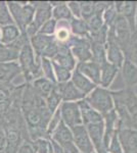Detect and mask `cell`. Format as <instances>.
<instances>
[{
  "mask_svg": "<svg viewBox=\"0 0 137 153\" xmlns=\"http://www.w3.org/2000/svg\"><path fill=\"white\" fill-rule=\"evenodd\" d=\"M19 86H14L13 84L0 85V118L5 114V112L10 107L14 95Z\"/></svg>",
  "mask_w": 137,
  "mask_h": 153,
  "instance_id": "obj_19",
  "label": "cell"
},
{
  "mask_svg": "<svg viewBox=\"0 0 137 153\" xmlns=\"http://www.w3.org/2000/svg\"><path fill=\"white\" fill-rule=\"evenodd\" d=\"M68 29L69 28H67V27H59L58 28V31L56 32V35L54 36L57 43H67L68 42L70 37H71Z\"/></svg>",
  "mask_w": 137,
  "mask_h": 153,
  "instance_id": "obj_40",
  "label": "cell"
},
{
  "mask_svg": "<svg viewBox=\"0 0 137 153\" xmlns=\"http://www.w3.org/2000/svg\"><path fill=\"white\" fill-rule=\"evenodd\" d=\"M111 95L113 99L119 100L123 103L130 115L137 111V95L133 89L127 87L120 91H112Z\"/></svg>",
  "mask_w": 137,
  "mask_h": 153,
  "instance_id": "obj_13",
  "label": "cell"
},
{
  "mask_svg": "<svg viewBox=\"0 0 137 153\" xmlns=\"http://www.w3.org/2000/svg\"><path fill=\"white\" fill-rule=\"evenodd\" d=\"M59 110L61 120L70 129H73L76 126L83 125L80 109L77 102H61Z\"/></svg>",
  "mask_w": 137,
  "mask_h": 153,
  "instance_id": "obj_9",
  "label": "cell"
},
{
  "mask_svg": "<svg viewBox=\"0 0 137 153\" xmlns=\"http://www.w3.org/2000/svg\"><path fill=\"white\" fill-rule=\"evenodd\" d=\"M19 50L11 45V44L0 43V63L11 62L19 59Z\"/></svg>",
  "mask_w": 137,
  "mask_h": 153,
  "instance_id": "obj_25",
  "label": "cell"
},
{
  "mask_svg": "<svg viewBox=\"0 0 137 153\" xmlns=\"http://www.w3.org/2000/svg\"><path fill=\"white\" fill-rule=\"evenodd\" d=\"M81 10V19L88 21L94 14V1H79Z\"/></svg>",
  "mask_w": 137,
  "mask_h": 153,
  "instance_id": "obj_35",
  "label": "cell"
},
{
  "mask_svg": "<svg viewBox=\"0 0 137 153\" xmlns=\"http://www.w3.org/2000/svg\"><path fill=\"white\" fill-rule=\"evenodd\" d=\"M22 73L17 61L0 63V85L11 84L12 80Z\"/></svg>",
  "mask_w": 137,
  "mask_h": 153,
  "instance_id": "obj_20",
  "label": "cell"
},
{
  "mask_svg": "<svg viewBox=\"0 0 137 153\" xmlns=\"http://www.w3.org/2000/svg\"><path fill=\"white\" fill-rule=\"evenodd\" d=\"M118 138L124 153H137V131L120 129L118 130Z\"/></svg>",
  "mask_w": 137,
  "mask_h": 153,
  "instance_id": "obj_16",
  "label": "cell"
},
{
  "mask_svg": "<svg viewBox=\"0 0 137 153\" xmlns=\"http://www.w3.org/2000/svg\"><path fill=\"white\" fill-rule=\"evenodd\" d=\"M73 134L74 144L80 153H92L94 152V147L87 133L86 127L84 125L76 126L71 129Z\"/></svg>",
  "mask_w": 137,
  "mask_h": 153,
  "instance_id": "obj_11",
  "label": "cell"
},
{
  "mask_svg": "<svg viewBox=\"0 0 137 153\" xmlns=\"http://www.w3.org/2000/svg\"><path fill=\"white\" fill-rule=\"evenodd\" d=\"M58 65L63 66L69 71L75 70L77 65V61L73 54L71 52V49L66 43H58V49H57V53L55 57L52 59Z\"/></svg>",
  "mask_w": 137,
  "mask_h": 153,
  "instance_id": "obj_15",
  "label": "cell"
},
{
  "mask_svg": "<svg viewBox=\"0 0 137 153\" xmlns=\"http://www.w3.org/2000/svg\"><path fill=\"white\" fill-rule=\"evenodd\" d=\"M106 60H108V62L112 63V65L120 70L122 65H123L124 60H125V56H124V53L122 52L121 48L116 43L113 29L111 27L109 28V32H108V41H106Z\"/></svg>",
  "mask_w": 137,
  "mask_h": 153,
  "instance_id": "obj_10",
  "label": "cell"
},
{
  "mask_svg": "<svg viewBox=\"0 0 137 153\" xmlns=\"http://www.w3.org/2000/svg\"><path fill=\"white\" fill-rule=\"evenodd\" d=\"M51 62H52V66H53V71H54V76H55L56 83L69 82L72 76V71L63 68V66L58 65L54 61L51 60Z\"/></svg>",
  "mask_w": 137,
  "mask_h": 153,
  "instance_id": "obj_30",
  "label": "cell"
},
{
  "mask_svg": "<svg viewBox=\"0 0 137 153\" xmlns=\"http://www.w3.org/2000/svg\"><path fill=\"white\" fill-rule=\"evenodd\" d=\"M135 26L137 30V7H136V12H135Z\"/></svg>",
  "mask_w": 137,
  "mask_h": 153,
  "instance_id": "obj_45",
  "label": "cell"
},
{
  "mask_svg": "<svg viewBox=\"0 0 137 153\" xmlns=\"http://www.w3.org/2000/svg\"><path fill=\"white\" fill-rule=\"evenodd\" d=\"M16 25L12 19V16L9 12L6 1H0V27Z\"/></svg>",
  "mask_w": 137,
  "mask_h": 153,
  "instance_id": "obj_32",
  "label": "cell"
},
{
  "mask_svg": "<svg viewBox=\"0 0 137 153\" xmlns=\"http://www.w3.org/2000/svg\"><path fill=\"white\" fill-rule=\"evenodd\" d=\"M86 23L89 29V33H93V32L98 31V30L104 25L103 16L97 14V13H94L88 21H86Z\"/></svg>",
  "mask_w": 137,
  "mask_h": 153,
  "instance_id": "obj_36",
  "label": "cell"
},
{
  "mask_svg": "<svg viewBox=\"0 0 137 153\" xmlns=\"http://www.w3.org/2000/svg\"><path fill=\"white\" fill-rule=\"evenodd\" d=\"M85 100L103 117L114 109V101L111 91H108L103 87H96L90 94L85 97Z\"/></svg>",
  "mask_w": 137,
  "mask_h": 153,
  "instance_id": "obj_6",
  "label": "cell"
},
{
  "mask_svg": "<svg viewBox=\"0 0 137 153\" xmlns=\"http://www.w3.org/2000/svg\"><path fill=\"white\" fill-rule=\"evenodd\" d=\"M76 70L83 76H85L87 79H89L95 85L100 84V65L94 62L93 60L78 62L76 65Z\"/></svg>",
  "mask_w": 137,
  "mask_h": 153,
  "instance_id": "obj_17",
  "label": "cell"
},
{
  "mask_svg": "<svg viewBox=\"0 0 137 153\" xmlns=\"http://www.w3.org/2000/svg\"><path fill=\"white\" fill-rule=\"evenodd\" d=\"M70 28H71L73 36L86 38L89 34L88 26H87L86 21H84L83 19L73 18L70 21Z\"/></svg>",
  "mask_w": 137,
  "mask_h": 153,
  "instance_id": "obj_27",
  "label": "cell"
},
{
  "mask_svg": "<svg viewBox=\"0 0 137 153\" xmlns=\"http://www.w3.org/2000/svg\"><path fill=\"white\" fill-rule=\"evenodd\" d=\"M71 82L73 83L75 87L78 89L79 91H81L84 95L90 94L92 91L96 88L95 84L92 83L89 79H87L85 76H83L77 70H75L74 73H72Z\"/></svg>",
  "mask_w": 137,
  "mask_h": 153,
  "instance_id": "obj_21",
  "label": "cell"
},
{
  "mask_svg": "<svg viewBox=\"0 0 137 153\" xmlns=\"http://www.w3.org/2000/svg\"><path fill=\"white\" fill-rule=\"evenodd\" d=\"M6 147V134L2 120L0 118V153H4Z\"/></svg>",
  "mask_w": 137,
  "mask_h": 153,
  "instance_id": "obj_42",
  "label": "cell"
},
{
  "mask_svg": "<svg viewBox=\"0 0 137 153\" xmlns=\"http://www.w3.org/2000/svg\"><path fill=\"white\" fill-rule=\"evenodd\" d=\"M30 44L32 46L35 55L38 59L42 57L52 60L55 57L58 49V43L54 36H46L42 34H36L30 38Z\"/></svg>",
  "mask_w": 137,
  "mask_h": 153,
  "instance_id": "obj_4",
  "label": "cell"
},
{
  "mask_svg": "<svg viewBox=\"0 0 137 153\" xmlns=\"http://www.w3.org/2000/svg\"><path fill=\"white\" fill-rule=\"evenodd\" d=\"M12 19L21 33L26 32L27 27L33 22L35 8L32 4L23 1H6Z\"/></svg>",
  "mask_w": 137,
  "mask_h": 153,
  "instance_id": "obj_3",
  "label": "cell"
},
{
  "mask_svg": "<svg viewBox=\"0 0 137 153\" xmlns=\"http://www.w3.org/2000/svg\"><path fill=\"white\" fill-rule=\"evenodd\" d=\"M40 59L36 57L30 42L26 44L19 51L17 60H19V65L21 66L22 73L24 74L27 84H31L33 81L43 76Z\"/></svg>",
  "mask_w": 137,
  "mask_h": 153,
  "instance_id": "obj_2",
  "label": "cell"
},
{
  "mask_svg": "<svg viewBox=\"0 0 137 153\" xmlns=\"http://www.w3.org/2000/svg\"><path fill=\"white\" fill-rule=\"evenodd\" d=\"M66 44L71 49V52L75 59H78V62H85L92 59L90 41L87 38L72 35Z\"/></svg>",
  "mask_w": 137,
  "mask_h": 153,
  "instance_id": "obj_7",
  "label": "cell"
},
{
  "mask_svg": "<svg viewBox=\"0 0 137 153\" xmlns=\"http://www.w3.org/2000/svg\"><path fill=\"white\" fill-rule=\"evenodd\" d=\"M40 65H41V70H42V74L44 75V78L48 79L49 81L56 84L55 76H54V71H53V66H52V62L50 59L42 57L40 59Z\"/></svg>",
  "mask_w": 137,
  "mask_h": 153,
  "instance_id": "obj_33",
  "label": "cell"
},
{
  "mask_svg": "<svg viewBox=\"0 0 137 153\" xmlns=\"http://www.w3.org/2000/svg\"><path fill=\"white\" fill-rule=\"evenodd\" d=\"M50 139L56 142L66 153H80L74 144L73 134H72L71 129L64 125L63 120H61L56 129L52 133Z\"/></svg>",
  "mask_w": 137,
  "mask_h": 153,
  "instance_id": "obj_8",
  "label": "cell"
},
{
  "mask_svg": "<svg viewBox=\"0 0 137 153\" xmlns=\"http://www.w3.org/2000/svg\"><path fill=\"white\" fill-rule=\"evenodd\" d=\"M54 89L61 96L63 102H75L86 97V95H84L81 91L75 87L71 81L66 83H56Z\"/></svg>",
  "mask_w": 137,
  "mask_h": 153,
  "instance_id": "obj_12",
  "label": "cell"
},
{
  "mask_svg": "<svg viewBox=\"0 0 137 153\" xmlns=\"http://www.w3.org/2000/svg\"><path fill=\"white\" fill-rule=\"evenodd\" d=\"M92 153H96V152H95V151H94V152H92Z\"/></svg>",
  "mask_w": 137,
  "mask_h": 153,
  "instance_id": "obj_46",
  "label": "cell"
},
{
  "mask_svg": "<svg viewBox=\"0 0 137 153\" xmlns=\"http://www.w3.org/2000/svg\"><path fill=\"white\" fill-rule=\"evenodd\" d=\"M21 110L32 142L38 139H50L47 136V127L52 114L47 109L45 99L38 95L31 84H25Z\"/></svg>",
  "mask_w": 137,
  "mask_h": 153,
  "instance_id": "obj_1",
  "label": "cell"
},
{
  "mask_svg": "<svg viewBox=\"0 0 137 153\" xmlns=\"http://www.w3.org/2000/svg\"><path fill=\"white\" fill-rule=\"evenodd\" d=\"M21 35V31L16 25H9L0 28V43L10 44Z\"/></svg>",
  "mask_w": 137,
  "mask_h": 153,
  "instance_id": "obj_26",
  "label": "cell"
},
{
  "mask_svg": "<svg viewBox=\"0 0 137 153\" xmlns=\"http://www.w3.org/2000/svg\"><path fill=\"white\" fill-rule=\"evenodd\" d=\"M117 16H118V13H117V10H116V8H115V3L112 2L108 8H106L103 13V24L106 25L108 28H109V27L113 26Z\"/></svg>",
  "mask_w": 137,
  "mask_h": 153,
  "instance_id": "obj_34",
  "label": "cell"
},
{
  "mask_svg": "<svg viewBox=\"0 0 137 153\" xmlns=\"http://www.w3.org/2000/svg\"><path fill=\"white\" fill-rule=\"evenodd\" d=\"M30 4L34 6L35 16L34 19L31 24L27 27L25 33L28 35L29 38L38 34L39 30L47 21L51 19L52 16V6L47 1H31Z\"/></svg>",
  "mask_w": 137,
  "mask_h": 153,
  "instance_id": "obj_5",
  "label": "cell"
},
{
  "mask_svg": "<svg viewBox=\"0 0 137 153\" xmlns=\"http://www.w3.org/2000/svg\"><path fill=\"white\" fill-rule=\"evenodd\" d=\"M31 85L34 88V90L38 93V95L41 96L43 99H45L55 88V83L51 82V81H49L48 79L44 78V76H41V78L33 81L31 83Z\"/></svg>",
  "mask_w": 137,
  "mask_h": 153,
  "instance_id": "obj_23",
  "label": "cell"
},
{
  "mask_svg": "<svg viewBox=\"0 0 137 153\" xmlns=\"http://www.w3.org/2000/svg\"><path fill=\"white\" fill-rule=\"evenodd\" d=\"M119 68L106 61L100 66V85L103 88H108L112 82L114 81L115 76L118 74Z\"/></svg>",
  "mask_w": 137,
  "mask_h": 153,
  "instance_id": "obj_24",
  "label": "cell"
},
{
  "mask_svg": "<svg viewBox=\"0 0 137 153\" xmlns=\"http://www.w3.org/2000/svg\"><path fill=\"white\" fill-rule=\"evenodd\" d=\"M16 153H36L32 141H24L17 149Z\"/></svg>",
  "mask_w": 137,
  "mask_h": 153,
  "instance_id": "obj_43",
  "label": "cell"
},
{
  "mask_svg": "<svg viewBox=\"0 0 137 153\" xmlns=\"http://www.w3.org/2000/svg\"><path fill=\"white\" fill-rule=\"evenodd\" d=\"M114 3H115V8H116V10H117V13L127 19L129 26H130L132 33L136 32L137 30L135 26V12H136L137 2L116 1V2H114Z\"/></svg>",
  "mask_w": 137,
  "mask_h": 153,
  "instance_id": "obj_14",
  "label": "cell"
},
{
  "mask_svg": "<svg viewBox=\"0 0 137 153\" xmlns=\"http://www.w3.org/2000/svg\"><path fill=\"white\" fill-rule=\"evenodd\" d=\"M123 80L128 88L137 84V65L130 59H125L121 68Z\"/></svg>",
  "mask_w": 137,
  "mask_h": 153,
  "instance_id": "obj_22",
  "label": "cell"
},
{
  "mask_svg": "<svg viewBox=\"0 0 137 153\" xmlns=\"http://www.w3.org/2000/svg\"><path fill=\"white\" fill-rule=\"evenodd\" d=\"M131 129L137 131V111L131 115Z\"/></svg>",
  "mask_w": 137,
  "mask_h": 153,
  "instance_id": "obj_44",
  "label": "cell"
},
{
  "mask_svg": "<svg viewBox=\"0 0 137 153\" xmlns=\"http://www.w3.org/2000/svg\"><path fill=\"white\" fill-rule=\"evenodd\" d=\"M61 110H59V108L56 110L55 112L52 114V117L50 118V120H49V124H48V127H47V136H48L49 138L51 137L52 133L54 132V130L56 129V127L58 126V124L61 123Z\"/></svg>",
  "mask_w": 137,
  "mask_h": 153,
  "instance_id": "obj_38",
  "label": "cell"
},
{
  "mask_svg": "<svg viewBox=\"0 0 137 153\" xmlns=\"http://www.w3.org/2000/svg\"><path fill=\"white\" fill-rule=\"evenodd\" d=\"M108 151L109 153H124L121 144H120V141H119V138H118V131L114 134L111 142H109Z\"/></svg>",
  "mask_w": 137,
  "mask_h": 153,
  "instance_id": "obj_39",
  "label": "cell"
},
{
  "mask_svg": "<svg viewBox=\"0 0 137 153\" xmlns=\"http://www.w3.org/2000/svg\"><path fill=\"white\" fill-rule=\"evenodd\" d=\"M90 48H91V54H92L91 60H93L94 62L98 63L100 66L108 61L106 60V45L95 43V42H90Z\"/></svg>",
  "mask_w": 137,
  "mask_h": 153,
  "instance_id": "obj_28",
  "label": "cell"
},
{
  "mask_svg": "<svg viewBox=\"0 0 137 153\" xmlns=\"http://www.w3.org/2000/svg\"><path fill=\"white\" fill-rule=\"evenodd\" d=\"M79 109H80L82 124L84 126H88L91 124H96V123L103 122V117L96 110H94L88 102L85 100V98L82 100H79L78 102Z\"/></svg>",
  "mask_w": 137,
  "mask_h": 153,
  "instance_id": "obj_18",
  "label": "cell"
},
{
  "mask_svg": "<svg viewBox=\"0 0 137 153\" xmlns=\"http://www.w3.org/2000/svg\"><path fill=\"white\" fill-rule=\"evenodd\" d=\"M0 28H1V27H0Z\"/></svg>",
  "mask_w": 137,
  "mask_h": 153,
  "instance_id": "obj_47",
  "label": "cell"
},
{
  "mask_svg": "<svg viewBox=\"0 0 137 153\" xmlns=\"http://www.w3.org/2000/svg\"><path fill=\"white\" fill-rule=\"evenodd\" d=\"M70 11H71L73 18L76 19H81V10H80V4L79 1H70L67 2Z\"/></svg>",
  "mask_w": 137,
  "mask_h": 153,
  "instance_id": "obj_41",
  "label": "cell"
},
{
  "mask_svg": "<svg viewBox=\"0 0 137 153\" xmlns=\"http://www.w3.org/2000/svg\"><path fill=\"white\" fill-rule=\"evenodd\" d=\"M56 25L57 22L55 19H50L41 27L38 34H42V35H46V36H54V34L56 32Z\"/></svg>",
  "mask_w": 137,
  "mask_h": 153,
  "instance_id": "obj_37",
  "label": "cell"
},
{
  "mask_svg": "<svg viewBox=\"0 0 137 153\" xmlns=\"http://www.w3.org/2000/svg\"><path fill=\"white\" fill-rule=\"evenodd\" d=\"M61 103V96L58 95V93L55 91V89L45 98L46 107H47V109L50 111L51 114H53V113L58 109V106Z\"/></svg>",
  "mask_w": 137,
  "mask_h": 153,
  "instance_id": "obj_31",
  "label": "cell"
},
{
  "mask_svg": "<svg viewBox=\"0 0 137 153\" xmlns=\"http://www.w3.org/2000/svg\"><path fill=\"white\" fill-rule=\"evenodd\" d=\"M52 19H55L56 22H68L73 19V16H72L71 11H70L69 7L67 5V2H64L61 5L53 7V9H52Z\"/></svg>",
  "mask_w": 137,
  "mask_h": 153,
  "instance_id": "obj_29",
  "label": "cell"
}]
</instances>
